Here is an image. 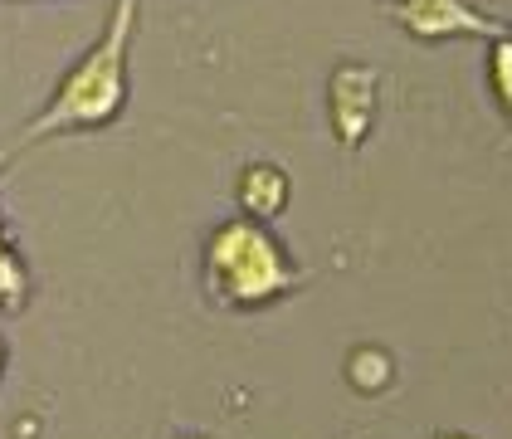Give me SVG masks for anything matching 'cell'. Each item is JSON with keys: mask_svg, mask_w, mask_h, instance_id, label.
Segmentation results:
<instances>
[{"mask_svg": "<svg viewBox=\"0 0 512 439\" xmlns=\"http://www.w3.org/2000/svg\"><path fill=\"white\" fill-rule=\"evenodd\" d=\"M132 20H137V0H118L103 40L93 44L74 64V74L59 83V93L49 98L40 118L25 127L20 142H35L49 132H69V127H103L122 113L127 98V44H132Z\"/></svg>", "mask_w": 512, "mask_h": 439, "instance_id": "obj_1", "label": "cell"}, {"mask_svg": "<svg viewBox=\"0 0 512 439\" xmlns=\"http://www.w3.org/2000/svg\"><path fill=\"white\" fill-rule=\"evenodd\" d=\"M205 283L220 303L254 308V303H269V298H283L288 288H298L303 274L288 264V254L259 220H230L205 244Z\"/></svg>", "mask_w": 512, "mask_h": 439, "instance_id": "obj_2", "label": "cell"}, {"mask_svg": "<svg viewBox=\"0 0 512 439\" xmlns=\"http://www.w3.org/2000/svg\"><path fill=\"white\" fill-rule=\"evenodd\" d=\"M391 15L415 40H503L508 25L488 20L469 0H395Z\"/></svg>", "mask_w": 512, "mask_h": 439, "instance_id": "obj_3", "label": "cell"}, {"mask_svg": "<svg viewBox=\"0 0 512 439\" xmlns=\"http://www.w3.org/2000/svg\"><path fill=\"white\" fill-rule=\"evenodd\" d=\"M376 93H381V74L371 64H342L327 88V108H332V127L342 147H361L371 122H376Z\"/></svg>", "mask_w": 512, "mask_h": 439, "instance_id": "obj_4", "label": "cell"}, {"mask_svg": "<svg viewBox=\"0 0 512 439\" xmlns=\"http://www.w3.org/2000/svg\"><path fill=\"white\" fill-rule=\"evenodd\" d=\"M239 205H244L249 220H274L278 210L288 205V176L278 166H269V161L244 166V176H239Z\"/></svg>", "mask_w": 512, "mask_h": 439, "instance_id": "obj_5", "label": "cell"}, {"mask_svg": "<svg viewBox=\"0 0 512 439\" xmlns=\"http://www.w3.org/2000/svg\"><path fill=\"white\" fill-rule=\"evenodd\" d=\"M395 376L391 357L381 352V347H361V352H352L347 357V381H352L356 391H366V396H376V391H386Z\"/></svg>", "mask_w": 512, "mask_h": 439, "instance_id": "obj_6", "label": "cell"}, {"mask_svg": "<svg viewBox=\"0 0 512 439\" xmlns=\"http://www.w3.org/2000/svg\"><path fill=\"white\" fill-rule=\"evenodd\" d=\"M488 79H493V98L503 103V113L512 118V35L488 40Z\"/></svg>", "mask_w": 512, "mask_h": 439, "instance_id": "obj_7", "label": "cell"}, {"mask_svg": "<svg viewBox=\"0 0 512 439\" xmlns=\"http://www.w3.org/2000/svg\"><path fill=\"white\" fill-rule=\"evenodd\" d=\"M0 298H5V303H20V298H25V274H20V264L10 259L5 244H0Z\"/></svg>", "mask_w": 512, "mask_h": 439, "instance_id": "obj_8", "label": "cell"}, {"mask_svg": "<svg viewBox=\"0 0 512 439\" xmlns=\"http://www.w3.org/2000/svg\"><path fill=\"white\" fill-rule=\"evenodd\" d=\"M439 439H469V435H439Z\"/></svg>", "mask_w": 512, "mask_h": 439, "instance_id": "obj_9", "label": "cell"}]
</instances>
